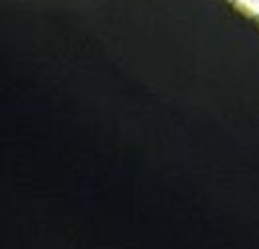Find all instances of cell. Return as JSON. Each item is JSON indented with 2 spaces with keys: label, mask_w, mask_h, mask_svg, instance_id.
<instances>
[{
  "label": "cell",
  "mask_w": 259,
  "mask_h": 249,
  "mask_svg": "<svg viewBox=\"0 0 259 249\" xmlns=\"http://www.w3.org/2000/svg\"><path fill=\"white\" fill-rule=\"evenodd\" d=\"M228 4H234V2H236V0H226Z\"/></svg>",
  "instance_id": "cell-1"
}]
</instances>
